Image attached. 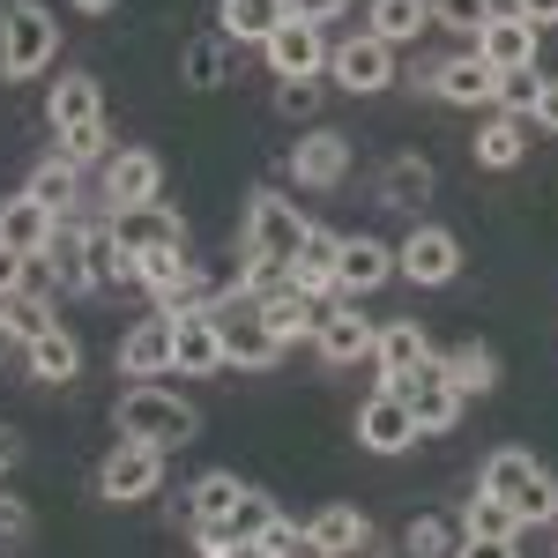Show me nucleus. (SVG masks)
<instances>
[{
	"mask_svg": "<svg viewBox=\"0 0 558 558\" xmlns=\"http://www.w3.org/2000/svg\"><path fill=\"white\" fill-rule=\"evenodd\" d=\"M387 276H395V246L343 239V254H336V299H365V291H380Z\"/></svg>",
	"mask_w": 558,
	"mask_h": 558,
	"instance_id": "23",
	"label": "nucleus"
},
{
	"mask_svg": "<svg viewBox=\"0 0 558 558\" xmlns=\"http://www.w3.org/2000/svg\"><path fill=\"white\" fill-rule=\"evenodd\" d=\"M521 157H529V120L492 112V120L476 128V165H484V172H514Z\"/></svg>",
	"mask_w": 558,
	"mask_h": 558,
	"instance_id": "28",
	"label": "nucleus"
},
{
	"mask_svg": "<svg viewBox=\"0 0 558 558\" xmlns=\"http://www.w3.org/2000/svg\"><path fill=\"white\" fill-rule=\"evenodd\" d=\"M454 558H521V544H514V536H462Z\"/></svg>",
	"mask_w": 558,
	"mask_h": 558,
	"instance_id": "49",
	"label": "nucleus"
},
{
	"mask_svg": "<svg viewBox=\"0 0 558 558\" xmlns=\"http://www.w3.org/2000/svg\"><path fill=\"white\" fill-rule=\"evenodd\" d=\"M410 439H417V425H410L402 395H395V387L365 395V410H357V447H373V454H402Z\"/></svg>",
	"mask_w": 558,
	"mask_h": 558,
	"instance_id": "20",
	"label": "nucleus"
},
{
	"mask_svg": "<svg viewBox=\"0 0 558 558\" xmlns=\"http://www.w3.org/2000/svg\"><path fill=\"white\" fill-rule=\"evenodd\" d=\"M536 83H544L536 68H521V75H499V89H492V105H499L507 120H529V112H536Z\"/></svg>",
	"mask_w": 558,
	"mask_h": 558,
	"instance_id": "42",
	"label": "nucleus"
},
{
	"mask_svg": "<svg viewBox=\"0 0 558 558\" xmlns=\"http://www.w3.org/2000/svg\"><path fill=\"white\" fill-rule=\"evenodd\" d=\"M432 357V336L417 320H380V336H373V365H380V387H402L410 373H425Z\"/></svg>",
	"mask_w": 558,
	"mask_h": 558,
	"instance_id": "16",
	"label": "nucleus"
},
{
	"mask_svg": "<svg viewBox=\"0 0 558 558\" xmlns=\"http://www.w3.org/2000/svg\"><path fill=\"white\" fill-rule=\"evenodd\" d=\"M336 558H380V544H357V551H336Z\"/></svg>",
	"mask_w": 558,
	"mask_h": 558,
	"instance_id": "57",
	"label": "nucleus"
},
{
	"mask_svg": "<svg viewBox=\"0 0 558 558\" xmlns=\"http://www.w3.org/2000/svg\"><path fill=\"white\" fill-rule=\"evenodd\" d=\"M336 254H343V231H328V223H305L299 254H291V291H305V299L336 291Z\"/></svg>",
	"mask_w": 558,
	"mask_h": 558,
	"instance_id": "22",
	"label": "nucleus"
},
{
	"mask_svg": "<svg viewBox=\"0 0 558 558\" xmlns=\"http://www.w3.org/2000/svg\"><path fill=\"white\" fill-rule=\"evenodd\" d=\"M105 142H112V134H105V120H89V128H68V134H60V157L83 172V165H97V157H105Z\"/></svg>",
	"mask_w": 558,
	"mask_h": 558,
	"instance_id": "43",
	"label": "nucleus"
},
{
	"mask_svg": "<svg viewBox=\"0 0 558 558\" xmlns=\"http://www.w3.org/2000/svg\"><path fill=\"white\" fill-rule=\"evenodd\" d=\"M283 8H291V23H313V31H320V23H336V15H343L350 0H283Z\"/></svg>",
	"mask_w": 558,
	"mask_h": 558,
	"instance_id": "50",
	"label": "nucleus"
},
{
	"mask_svg": "<svg viewBox=\"0 0 558 558\" xmlns=\"http://www.w3.org/2000/svg\"><path fill=\"white\" fill-rule=\"evenodd\" d=\"M328 75H336L350 97H373V89L395 83V45H380L373 31H357V38L328 45Z\"/></svg>",
	"mask_w": 558,
	"mask_h": 558,
	"instance_id": "11",
	"label": "nucleus"
},
{
	"mask_svg": "<svg viewBox=\"0 0 558 558\" xmlns=\"http://www.w3.org/2000/svg\"><path fill=\"white\" fill-rule=\"evenodd\" d=\"M23 291H31V260L0 246V305H8V299H23Z\"/></svg>",
	"mask_w": 558,
	"mask_h": 558,
	"instance_id": "48",
	"label": "nucleus"
},
{
	"mask_svg": "<svg viewBox=\"0 0 558 558\" xmlns=\"http://www.w3.org/2000/svg\"><path fill=\"white\" fill-rule=\"evenodd\" d=\"M23 194H31V202H38V209L68 216V209H75V194H83V172H75V165H68V157H45L38 172L23 179Z\"/></svg>",
	"mask_w": 558,
	"mask_h": 558,
	"instance_id": "34",
	"label": "nucleus"
},
{
	"mask_svg": "<svg viewBox=\"0 0 558 558\" xmlns=\"http://www.w3.org/2000/svg\"><path fill=\"white\" fill-rule=\"evenodd\" d=\"M432 89H439V105H492L499 75H492L476 52H454V60H439V68H432Z\"/></svg>",
	"mask_w": 558,
	"mask_h": 558,
	"instance_id": "25",
	"label": "nucleus"
},
{
	"mask_svg": "<svg viewBox=\"0 0 558 558\" xmlns=\"http://www.w3.org/2000/svg\"><path fill=\"white\" fill-rule=\"evenodd\" d=\"M260 320H268V336L291 350L299 336H313L320 328V305L305 299V291H276V299H260Z\"/></svg>",
	"mask_w": 558,
	"mask_h": 558,
	"instance_id": "33",
	"label": "nucleus"
},
{
	"mask_svg": "<svg viewBox=\"0 0 558 558\" xmlns=\"http://www.w3.org/2000/svg\"><path fill=\"white\" fill-rule=\"evenodd\" d=\"M75 8H83V15H105V8H120V0H75Z\"/></svg>",
	"mask_w": 558,
	"mask_h": 558,
	"instance_id": "55",
	"label": "nucleus"
},
{
	"mask_svg": "<svg viewBox=\"0 0 558 558\" xmlns=\"http://www.w3.org/2000/svg\"><path fill=\"white\" fill-rule=\"evenodd\" d=\"M157 484H165V454H157V447H134V439H120V447L97 462V499H112V507L149 499Z\"/></svg>",
	"mask_w": 558,
	"mask_h": 558,
	"instance_id": "8",
	"label": "nucleus"
},
{
	"mask_svg": "<svg viewBox=\"0 0 558 558\" xmlns=\"http://www.w3.org/2000/svg\"><path fill=\"white\" fill-rule=\"evenodd\" d=\"M45 112H52V134L89 128V120H105V89H97V75H60Z\"/></svg>",
	"mask_w": 558,
	"mask_h": 558,
	"instance_id": "27",
	"label": "nucleus"
},
{
	"mask_svg": "<svg viewBox=\"0 0 558 558\" xmlns=\"http://www.w3.org/2000/svg\"><path fill=\"white\" fill-rule=\"evenodd\" d=\"M313 105H320V83H276V112L283 120H305Z\"/></svg>",
	"mask_w": 558,
	"mask_h": 558,
	"instance_id": "47",
	"label": "nucleus"
},
{
	"mask_svg": "<svg viewBox=\"0 0 558 558\" xmlns=\"http://www.w3.org/2000/svg\"><path fill=\"white\" fill-rule=\"evenodd\" d=\"M299 239H305V216L299 202H283V194H254L246 202V260H260V268H283L291 276V254H299Z\"/></svg>",
	"mask_w": 558,
	"mask_h": 558,
	"instance_id": "4",
	"label": "nucleus"
},
{
	"mask_svg": "<svg viewBox=\"0 0 558 558\" xmlns=\"http://www.w3.org/2000/svg\"><path fill=\"white\" fill-rule=\"evenodd\" d=\"M432 23H447V31H484L492 23V0H432Z\"/></svg>",
	"mask_w": 558,
	"mask_h": 558,
	"instance_id": "44",
	"label": "nucleus"
},
{
	"mask_svg": "<svg viewBox=\"0 0 558 558\" xmlns=\"http://www.w3.org/2000/svg\"><path fill=\"white\" fill-rule=\"evenodd\" d=\"M239 476L231 470H209V476H194V492H186V529L194 521H231V507H239Z\"/></svg>",
	"mask_w": 558,
	"mask_h": 558,
	"instance_id": "35",
	"label": "nucleus"
},
{
	"mask_svg": "<svg viewBox=\"0 0 558 558\" xmlns=\"http://www.w3.org/2000/svg\"><path fill=\"white\" fill-rule=\"evenodd\" d=\"M8 462H15V432L0 425V476H8Z\"/></svg>",
	"mask_w": 558,
	"mask_h": 558,
	"instance_id": "54",
	"label": "nucleus"
},
{
	"mask_svg": "<svg viewBox=\"0 0 558 558\" xmlns=\"http://www.w3.org/2000/svg\"><path fill=\"white\" fill-rule=\"evenodd\" d=\"M52 231H60V216H52V209H38L31 194H15V202H0V246H8V254L38 260L45 246H52Z\"/></svg>",
	"mask_w": 558,
	"mask_h": 558,
	"instance_id": "24",
	"label": "nucleus"
},
{
	"mask_svg": "<svg viewBox=\"0 0 558 558\" xmlns=\"http://www.w3.org/2000/svg\"><path fill=\"white\" fill-rule=\"evenodd\" d=\"M402 551L410 558H454V529L439 514H417L410 529H402Z\"/></svg>",
	"mask_w": 558,
	"mask_h": 558,
	"instance_id": "41",
	"label": "nucleus"
},
{
	"mask_svg": "<svg viewBox=\"0 0 558 558\" xmlns=\"http://www.w3.org/2000/svg\"><path fill=\"white\" fill-rule=\"evenodd\" d=\"M365 31L380 45H410L432 31V0H373V15H365Z\"/></svg>",
	"mask_w": 558,
	"mask_h": 558,
	"instance_id": "32",
	"label": "nucleus"
},
{
	"mask_svg": "<svg viewBox=\"0 0 558 558\" xmlns=\"http://www.w3.org/2000/svg\"><path fill=\"white\" fill-rule=\"evenodd\" d=\"M120 373L128 380H165L172 373V313H149L120 336Z\"/></svg>",
	"mask_w": 558,
	"mask_h": 558,
	"instance_id": "18",
	"label": "nucleus"
},
{
	"mask_svg": "<svg viewBox=\"0 0 558 558\" xmlns=\"http://www.w3.org/2000/svg\"><path fill=\"white\" fill-rule=\"evenodd\" d=\"M216 328H223V365H239V373H268L276 357H283V343L268 336V320H260L254 299H231V305H209Z\"/></svg>",
	"mask_w": 558,
	"mask_h": 558,
	"instance_id": "7",
	"label": "nucleus"
},
{
	"mask_svg": "<svg viewBox=\"0 0 558 558\" xmlns=\"http://www.w3.org/2000/svg\"><path fill=\"white\" fill-rule=\"evenodd\" d=\"M462 536H514L521 544V521L507 499H492V492H476L470 507H462Z\"/></svg>",
	"mask_w": 558,
	"mask_h": 558,
	"instance_id": "40",
	"label": "nucleus"
},
{
	"mask_svg": "<svg viewBox=\"0 0 558 558\" xmlns=\"http://www.w3.org/2000/svg\"><path fill=\"white\" fill-rule=\"evenodd\" d=\"M395 276H410L417 291L454 283V276H462V239H454L447 223H417V231L395 246Z\"/></svg>",
	"mask_w": 558,
	"mask_h": 558,
	"instance_id": "6",
	"label": "nucleus"
},
{
	"mask_svg": "<svg viewBox=\"0 0 558 558\" xmlns=\"http://www.w3.org/2000/svg\"><path fill=\"white\" fill-rule=\"evenodd\" d=\"M305 536H313L320 551L336 558V551H357V544H373V521L357 514V507H343V499H336V507H320V514L305 521Z\"/></svg>",
	"mask_w": 558,
	"mask_h": 558,
	"instance_id": "31",
	"label": "nucleus"
},
{
	"mask_svg": "<svg viewBox=\"0 0 558 558\" xmlns=\"http://www.w3.org/2000/svg\"><path fill=\"white\" fill-rule=\"evenodd\" d=\"M134 283L149 291V299L165 305V313H186V305H209V276L186 260V246H157V254H142L134 260Z\"/></svg>",
	"mask_w": 558,
	"mask_h": 558,
	"instance_id": "5",
	"label": "nucleus"
},
{
	"mask_svg": "<svg viewBox=\"0 0 558 558\" xmlns=\"http://www.w3.org/2000/svg\"><path fill=\"white\" fill-rule=\"evenodd\" d=\"M373 336H380V320H365L357 305H336V313H320L313 350H320V365H373Z\"/></svg>",
	"mask_w": 558,
	"mask_h": 558,
	"instance_id": "15",
	"label": "nucleus"
},
{
	"mask_svg": "<svg viewBox=\"0 0 558 558\" xmlns=\"http://www.w3.org/2000/svg\"><path fill=\"white\" fill-rule=\"evenodd\" d=\"M112 432L120 439H134V447H186L194 439V402H179L172 387L157 380H134L128 395H120V410H112Z\"/></svg>",
	"mask_w": 558,
	"mask_h": 558,
	"instance_id": "2",
	"label": "nucleus"
},
{
	"mask_svg": "<svg viewBox=\"0 0 558 558\" xmlns=\"http://www.w3.org/2000/svg\"><path fill=\"white\" fill-rule=\"evenodd\" d=\"M417 202H432V165L402 149L380 165V209H417Z\"/></svg>",
	"mask_w": 558,
	"mask_h": 558,
	"instance_id": "30",
	"label": "nucleus"
},
{
	"mask_svg": "<svg viewBox=\"0 0 558 558\" xmlns=\"http://www.w3.org/2000/svg\"><path fill=\"white\" fill-rule=\"evenodd\" d=\"M83 268H89V291H112V283H134V260L120 254L112 223H83Z\"/></svg>",
	"mask_w": 558,
	"mask_h": 558,
	"instance_id": "29",
	"label": "nucleus"
},
{
	"mask_svg": "<svg viewBox=\"0 0 558 558\" xmlns=\"http://www.w3.org/2000/svg\"><path fill=\"white\" fill-rule=\"evenodd\" d=\"M276 521H283V514H276V499L246 484V492H239V507H231V536L246 544V558H254V544H260V536H268V529H276Z\"/></svg>",
	"mask_w": 558,
	"mask_h": 558,
	"instance_id": "39",
	"label": "nucleus"
},
{
	"mask_svg": "<svg viewBox=\"0 0 558 558\" xmlns=\"http://www.w3.org/2000/svg\"><path fill=\"white\" fill-rule=\"evenodd\" d=\"M105 223H112V239H120V254H128V260L157 254V246H186V231H179V216L165 209V202H142V209H112Z\"/></svg>",
	"mask_w": 558,
	"mask_h": 558,
	"instance_id": "17",
	"label": "nucleus"
},
{
	"mask_svg": "<svg viewBox=\"0 0 558 558\" xmlns=\"http://www.w3.org/2000/svg\"><path fill=\"white\" fill-rule=\"evenodd\" d=\"M536 38H544V31H536V23H521L514 8H492V23L476 31L470 52L492 68V75H521V68H536Z\"/></svg>",
	"mask_w": 558,
	"mask_h": 558,
	"instance_id": "12",
	"label": "nucleus"
},
{
	"mask_svg": "<svg viewBox=\"0 0 558 558\" xmlns=\"http://www.w3.org/2000/svg\"><path fill=\"white\" fill-rule=\"evenodd\" d=\"M529 128L558 134V75H544V83H536V112H529Z\"/></svg>",
	"mask_w": 558,
	"mask_h": 558,
	"instance_id": "51",
	"label": "nucleus"
},
{
	"mask_svg": "<svg viewBox=\"0 0 558 558\" xmlns=\"http://www.w3.org/2000/svg\"><path fill=\"white\" fill-rule=\"evenodd\" d=\"M439 365H447V380L462 387V402H470V395H492V387H499V357H492L484 343H454L447 357H439Z\"/></svg>",
	"mask_w": 558,
	"mask_h": 558,
	"instance_id": "36",
	"label": "nucleus"
},
{
	"mask_svg": "<svg viewBox=\"0 0 558 558\" xmlns=\"http://www.w3.org/2000/svg\"><path fill=\"white\" fill-rule=\"evenodd\" d=\"M514 15H521V23H536V31H544V23H558V0H514Z\"/></svg>",
	"mask_w": 558,
	"mask_h": 558,
	"instance_id": "52",
	"label": "nucleus"
},
{
	"mask_svg": "<svg viewBox=\"0 0 558 558\" xmlns=\"http://www.w3.org/2000/svg\"><path fill=\"white\" fill-rule=\"evenodd\" d=\"M476 492L507 499L521 529H544V521H558V476L544 470L536 454H521V447H499V454L484 462V476H476Z\"/></svg>",
	"mask_w": 558,
	"mask_h": 558,
	"instance_id": "1",
	"label": "nucleus"
},
{
	"mask_svg": "<svg viewBox=\"0 0 558 558\" xmlns=\"http://www.w3.org/2000/svg\"><path fill=\"white\" fill-rule=\"evenodd\" d=\"M23 365H31V380L68 387L75 373H83V343H75L68 328H45V336H31V343H23Z\"/></svg>",
	"mask_w": 558,
	"mask_h": 558,
	"instance_id": "26",
	"label": "nucleus"
},
{
	"mask_svg": "<svg viewBox=\"0 0 558 558\" xmlns=\"http://www.w3.org/2000/svg\"><path fill=\"white\" fill-rule=\"evenodd\" d=\"M179 75H186L194 89H216V83H231V45L216 38V31H209V38H194L186 52H179Z\"/></svg>",
	"mask_w": 558,
	"mask_h": 558,
	"instance_id": "38",
	"label": "nucleus"
},
{
	"mask_svg": "<svg viewBox=\"0 0 558 558\" xmlns=\"http://www.w3.org/2000/svg\"><path fill=\"white\" fill-rule=\"evenodd\" d=\"M8 350H23V343H15V336H8V313H0V357H8Z\"/></svg>",
	"mask_w": 558,
	"mask_h": 558,
	"instance_id": "56",
	"label": "nucleus"
},
{
	"mask_svg": "<svg viewBox=\"0 0 558 558\" xmlns=\"http://www.w3.org/2000/svg\"><path fill=\"white\" fill-rule=\"evenodd\" d=\"M194 558H246V544L231 536V521H194Z\"/></svg>",
	"mask_w": 558,
	"mask_h": 558,
	"instance_id": "45",
	"label": "nucleus"
},
{
	"mask_svg": "<svg viewBox=\"0 0 558 558\" xmlns=\"http://www.w3.org/2000/svg\"><path fill=\"white\" fill-rule=\"evenodd\" d=\"M45 276L68 291V299H89V268H83V231H52V246H45Z\"/></svg>",
	"mask_w": 558,
	"mask_h": 558,
	"instance_id": "37",
	"label": "nucleus"
},
{
	"mask_svg": "<svg viewBox=\"0 0 558 558\" xmlns=\"http://www.w3.org/2000/svg\"><path fill=\"white\" fill-rule=\"evenodd\" d=\"M31 529H38V521H31V507L0 492V551H15V544H31Z\"/></svg>",
	"mask_w": 558,
	"mask_h": 558,
	"instance_id": "46",
	"label": "nucleus"
},
{
	"mask_svg": "<svg viewBox=\"0 0 558 558\" xmlns=\"http://www.w3.org/2000/svg\"><path fill=\"white\" fill-rule=\"evenodd\" d=\"M260 60H268L276 83H313V75L328 68V38H320L313 23H283L276 38L260 45Z\"/></svg>",
	"mask_w": 558,
	"mask_h": 558,
	"instance_id": "13",
	"label": "nucleus"
},
{
	"mask_svg": "<svg viewBox=\"0 0 558 558\" xmlns=\"http://www.w3.org/2000/svg\"><path fill=\"white\" fill-rule=\"evenodd\" d=\"M343 172H350V134H336V128L305 134L299 149H291V179H299V186H313V194L343 186Z\"/></svg>",
	"mask_w": 558,
	"mask_h": 558,
	"instance_id": "19",
	"label": "nucleus"
},
{
	"mask_svg": "<svg viewBox=\"0 0 558 558\" xmlns=\"http://www.w3.org/2000/svg\"><path fill=\"white\" fill-rule=\"evenodd\" d=\"M395 395H402V410H410V425H417V432H454V425H462V387L447 380L439 357H432L425 373H410Z\"/></svg>",
	"mask_w": 558,
	"mask_h": 558,
	"instance_id": "9",
	"label": "nucleus"
},
{
	"mask_svg": "<svg viewBox=\"0 0 558 558\" xmlns=\"http://www.w3.org/2000/svg\"><path fill=\"white\" fill-rule=\"evenodd\" d=\"M291 23L283 0H216V38L223 45H268Z\"/></svg>",
	"mask_w": 558,
	"mask_h": 558,
	"instance_id": "21",
	"label": "nucleus"
},
{
	"mask_svg": "<svg viewBox=\"0 0 558 558\" xmlns=\"http://www.w3.org/2000/svg\"><path fill=\"white\" fill-rule=\"evenodd\" d=\"M165 194V157L157 149H120V157H105V202L112 209H142V202H157Z\"/></svg>",
	"mask_w": 558,
	"mask_h": 558,
	"instance_id": "14",
	"label": "nucleus"
},
{
	"mask_svg": "<svg viewBox=\"0 0 558 558\" xmlns=\"http://www.w3.org/2000/svg\"><path fill=\"white\" fill-rule=\"evenodd\" d=\"M60 60V23L45 0H8L0 8V75L8 83H31Z\"/></svg>",
	"mask_w": 558,
	"mask_h": 558,
	"instance_id": "3",
	"label": "nucleus"
},
{
	"mask_svg": "<svg viewBox=\"0 0 558 558\" xmlns=\"http://www.w3.org/2000/svg\"><path fill=\"white\" fill-rule=\"evenodd\" d=\"M283 558H328V551H320V544H313V536H305V529H299V544H291V551H283Z\"/></svg>",
	"mask_w": 558,
	"mask_h": 558,
	"instance_id": "53",
	"label": "nucleus"
},
{
	"mask_svg": "<svg viewBox=\"0 0 558 558\" xmlns=\"http://www.w3.org/2000/svg\"><path fill=\"white\" fill-rule=\"evenodd\" d=\"M172 373H186V380H209V373H223V328H216L209 305H186V313H172Z\"/></svg>",
	"mask_w": 558,
	"mask_h": 558,
	"instance_id": "10",
	"label": "nucleus"
}]
</instances>
